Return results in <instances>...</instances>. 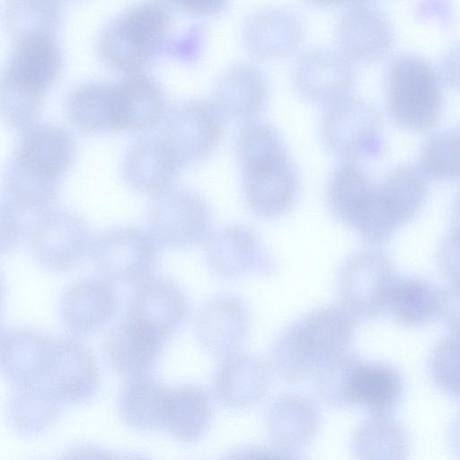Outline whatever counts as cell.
<instances>
[{
    "label": "cell",
    "instance_id": "ffe728a7",
    "mask_svg": "<svg viewBox=\"0 0 460 460\" xmlns=\"http://www.w3.org/2000/svg\"><path fill=\"white\" fill-rule=\"evenodd\" d=\"M269 99L266 77L249 63L234 64L223 72L211 97L226 119L243 123L258 119L266 111Z\"/></svg>",
    "mask_w": 460,
    "mask_h": 460
},
{
    "label": "cell",
    "instance_id": "4dcf8cb0",
    "mask_svg": "<svg viewBox=\"0 0 460 460\" xmlns=\"http://www.w3.org/2000/svg\"><path fill=\"white\" fill-rule=\"evenodd\" d=\"M76 145L64 128L33 125L23 131L13 154L61 175L72 164Z\"/></svg>",
    "mask_w": 460,
    "mask_h": 460
},
{
    "label": "cell",
    "instance_id": "681fc988",
    "mask_svg": "<svg viewBox=\"0 0 460 460\" xmlns=\"http://www.w3.org/2000/svg\"><path fill=\"white\" fill-rule=\"evenodd\" d=\"M450 234L460 238V192L455 199L451 213Z\"/></svg>",
    "mask_w": 460,
    "mask_h": 460
},
{
    "label": "cell",
    "instance_id": "9a60e30c",
    "mask_svg": "<svg viewBox=\"0 0 460 460\" xmlns=\"http://www.w3.org/2000/svg\"><path fill=\"white\" fill-rule=\"evenodd\" d=\"M55 339L29 328H11L1 336L0 367L16 388H42Z\"/></svg>",
    "mask_w": 460,
    "mask_h": 460
},
{
    "label": "cell",
    "instance_id": "e0dca14e",
    "mask_svg": "<svg viewBox=\"0 0 460 460\" xmlns=\"http://www.w3.org/2000/svg\"><path fill=\"white\" fill-rule=\"evenodd\" d=\"M321 414L311 398L296 393L276 398L266 413V429L275 451L281 457H293L314 438Z\"/></svg>",
    "mask_w": 460,
    "mask_h": 460
},
{
    "label": "cell",
    "instance_id": "6da1fadb",
    "mask_svg": "<svg viewBox=\"0 0 460 460\" xmlns=\"http://www.w3.org/2000/svg\"><path fill=\"white\" fill-rule=\"evenodd\" d=\"M243 194L250 210L261 218L278 217L295 203L299 181L278 130L259 119L243 123L236 139Z\"/></svg>",
    "mask_w": 460,
    "mask_h": 460
},
{
    "label": "cell",
    "instance_id": "f907efd6",
    "mask_svg": "<svg viewBox=\"0 0 460 460\" xmlns=\"http://www.w3.org/2000/svg\"><path fill=\"white\" fill-rule=\"evenodd\" d=\"M449 441L453 451L460 457V416L452 424L449 431Z\"/></svg>",
    "mask_w": 460,
    "mask_h": 460
},
{
    "label": "cell",
    "instance_id": "7bdbcfd3",
    "mask_svg": "<svg viewBox=\"0 0 460 460\" xmlns=\"http://www.w3.org/2000/svg\"><path fill=\"white\" fill-rule=\"evenodd\" d=\"M8 22L20 37L48 33L57 22L58 13L52 0H12L7 11Z\"/></svg>",
    "mask_w": 460,
    "mask_h": 460
},
{
    "label": "cell",
    "instance_id": "f35d334b",
    "mask_svg": "<svg viewBox=\"0 0 460 460\" xmlns=\"http://www.w3.org/2000/svg\"><path fill=\"white\" fill-rule=\"evenodd\" d=\"M402 223L380 189L373 191L357 214L351 227L369 244H381L392 237Z\"/></svg>",
    "mask_w": 460,
    "mask_h": 460
},
{
    "label": "cell",
    "instance_id": "52a82bcc",
    "mask_svg": "<svg viewBox=\"0 0 460 460\" xmlns=\"http://www.w3.org/2000/svg\"><path fill=\"white\" fill-rule=\"evenodd\" d=\"M226 120L211 99L184 101L165 115L160 137L182 166L193 164L217 148Z\"/></svg>",
    "mask_w": 460,
    "mask_h": 460
},
{
    "label": "cell",
    "instance_id": "f6af8a7d",
    "mask_svg": "<svg viewBox=\"0 0 460 460\" xmlns=\"http://www.w3.org/2000/svg\"><path fill=\"white\" fill-rule=\"evenodd\" d=\"M18 208L7 200L1 205L2 218V252H7L13 249L20 237L21 221L18 217Z\"/></svg>",
    "mask_w": 460,
    "mask_h": 460
},
{
    "label": "cell",
    "instance_id": "9c48e42d",
    "mask_svg": "<svg viewBox=\"0 0 460 460\" xmlns=\"http://www.w3.org/2000/svg\"><path fill=\"white\" fill-rule=\"evenodd\" d=\"M379 128L375 107L351 94L324 106L320 123L324 146L342 161L376 155L380 148Z\"/></svg>",
    "mask_w": 460,
    "mask_h": 460
},
{
    "label": "cell",
    "instance_id": "d590c367",
    "mask_svg": "<svg viewBox=\"0 0 460 460\" xmlns=\"http://www.w3.org/2000/svg\"><path fill=\"white\" fill-rule=\"evenodd\" d=\"M363 361L358 355L344 351L325 362L312 377L318 396L336 408L357 404V379Z\"/></svg>",
    "mask_w": 460,
    "mask_h": 460
},
{
    "label": "cell",
    "instance_id": "f546056e",
    "mask_svg": "<svg viewBox=\"0 0 460 460\" xmlns=\"http://www.w3.org/2000/svg\"><path fill=\"white\" fill-rule=\"evenodd\" d=\"M121 130L142 132L155 128L167 111L161 85L143 75L128 76L119 84Z\"/></svg>",
    "mask_w": 460,
    "mask_h": 460
},
{
    "label": "cell",
    "instance_id": "5b68a950",
    "mask_svg": "<svg viewBox=\"0 0 460 460\" xmlns=\"http://www.w3.org/2000/svg\"><path fill=\"white\" fill-rule=\"evenodd\" d=\"M387 105L401 126L415 130L429 128L441 108L439 85L433 70L420 58L394 59L386 80Z\"/></svg>",
    "mask_w": 460,
    "mask_h": 460
},
{
    "label": "cell",
    "instance_id": "bcb514c9",
    "mask_svg": "<svg viewBox=\"0 0 460 460\" xmlns=\"http://www.w3.org/2000/svg\"><path fill=\"white\" fill-rule=\"evenodd\" d=\"M440 266L450 280L460 279V238L449 234L440 252Z\"/></svg>",
    "mask_w": 460,
    "mask_h": 460
},
{
    "label": "cell",
    "instance_id": "f1b7e54d",
    "mask_svg": "<svg viewBox=\"0 0 460 460\" xmlns=\"http://www.w3.org/2000/svg\"><path fill=\"white\" fill-rule=\"evenodd\" d=\"M169 389L149 375L128 379L118 397L122 420L138 430H164Z\"/></svg>",
    "mask_w": 460,
    "mask_h": 460
},
{
    "label": "cell",
    "instance_id": "277c9868",
    "mask_svg": "<svg viewBox=\"0 0 460 460\" xmlns=\"http://www.w3.org/2000/svg\"><path fill=\"white\" fill-rule=\"evenodd\" d=\"M147 231L159 246L186 249L212 234L210 207L198 192L173 187L153 196L146 212Z\"/></svg>",
    "mask_w": 460,
    "mask_h": 460
},
{
    "label": "cell",
    "instance_id": "ac0fdd59",
    "mask_svg": "<svg viewBox=\"0 0 460 460\" xmlns=\"http://www.w3.org/2000/svg\"><path fill=\"white\" fill-rule=\"evenodd\" d=\"M111 280L99 276L71 284L62 295L59 314L73 334L91 333L111 321L119 307V296Z\"/></svg>",
    "mask_w": 460,
    "mask_h": 460
},
{
    "label": "cell",
    "instance_id": "b9f144b4",
    "mask_svg": "<svg viewBox=\"0 0 460 460\" xmlns=\"http://www.w3.org/2000/svg\"><path fill=\"white\" fill-rule=\"evenodd\" d=\"M423 172L441 181L460 177V136L434 137L425 146L421 156Z\"/></svg>",
    "mask_w": 460,
    "mask_h": 460
},
{
    "label": "cell",
    "instance_id": "8d00e7d4",
    "mask_svg": "<svg viewBox=\"0 0 460 460\" xmlns=\"http://www.w3.org/2000/svg\"><path fill=\"white\" fill-rule=\"evenodd\" d=\"M61 402L42 388H16L7 406V418L22 436L32 437L50 426L59 414Z\"/></svg>",
    "mask_w": 460,
    "mask_h": 460
},
{
    "label": "cell",
    "instance_id": "7dc6e473",
    "mask_svg": "<svg viewBox=\"0 0 460 460\" xmlns=\"http://www.w3.org/2000/svg\"><path fill=\"white\" fill-rule=\"evenodd\" d=\"M179 9L196 15H213L223 11L229 0H168Z\"/></svg>",
    "mask_w": 460,
    "mask_h": 460
},
{
    "label": "cell",
    "instance_id": "5bb4252c",
    "mask_svg": "<svg viewBox=\"0 0 460 460\" xmlns=\"http://www.w3.org/2000/svg\"><path fill=\"white\" fill-rule=\"evenodd\" d=\"M133 288L126 315L171 339L190 314L187 295L172 279L154 274Z\"/></svg>",
    "mask_w": 460,
    "mask_h": 460
},
{
    "label": "cell",
    "instance_id": "d6986e66",
    "mask_svg": "<svg viewBox=\"0 0 460 460\" xmlns=\"http://www.w3.org/2000/svg\"><path fill=\"white\" fill-rule=\"evenodd\" d=\"M270 372L258 357L233 352L215 370L213 394L224 407L244 410L257 405L268 394Z\"/></svg>",
    "mask_w": 460,
    "mask_h": 460
},
{
    "label": "cell",
    "instance_id": "7402d4cb",
    "mask_svg": "<svg viewBox=\"0 0 460 460\" xmlns=\"http://www.w3.org/2000/svg\"><path fill=\"white\" fill-rule=\"evenodd\" d=\"M243 41L247 51L260 59H276L295 53L304 37L301 20L282 7L254 11L243 22Z\"/></svg>",
    "mask_w": 460,
    "mask_h": 460
},
{
    "label": "cell",
    "instance_id": "cb8c5ba5",
    "mask_svg": "<svg viewBox=\"0 0 460 460\" xmlns=\"http://www.w3.org/2000/svg\"><path fill=\"white\" fill-rule=\"evenodd\" d=\"M61 54L48 33L19 38L3 78L31 93L43 95L57 80Z\"/></svg>",
    "mask_w": 460,
    "mask_h": 460
},
{
    "label": "cell",
    "instance_id": "603a6c76",
    "mask_svg": "<svg viewBox=\"0 0 460 460\" xmlns=\"http://www.w3.org/2000/svg\"><path fill=\"white\" fill-rule=\"evenodd\" d=\"M182 167L160 137H150L130 145L122 159L121 173L134 190L155 196L172 186Z\"/></svg>",
    "mask_w": 460,
    "mask_h": 460
},
{
    "label": "cell",
    "instance_id": "4316f807",
    "mask_svg": "<svg viewBox=\"0 0 460 460\" xmlns=\"http://www.w3.org/2000/svg\"><path fill=\"white\" fill-rule=\"evenodd\" d=\"M212 420L209 396L200 386H170L166 401L164 430L183 443H193L208 431Z\"/></svg>",
    "mask_w": 460,
    "mask_h": 460
},
{
    "label": "cell",
    "instance_id": "74e56055",
    "mask_svg": "<svg viewBox=\"0 0 460 460\" xmlns=\"http://www.w3.org/2000/svg\"><path fill=\"white\" fill-rule=\"evenodd\" d=\"M380 190L402 222L412 217L421 207L427 184L420 171L404 165L389 173Z\"/></svg>",
    "mask_w": 460,
    "mask_h": 460
},
{
    "label": "cell",
    "instance_id": "83f0119b",
    "mask_svg": "<svg viewBox=\"0 0 460 460\" xmlns=\"http://www.w3.org/2000/svg\"><path fill=\"white\" fill-rule=\"evenodd\" d=\"M60 175L13 155L4 172L8 200L19 209L40 212L56 199Z\"/></svg>",
    "mask_w": 460,
    "mask_h": 460
},
{
    "label": "cell",
    "instance_id": "4fadbf2b",
    "mask_svg": "<svg viewBox=\"0 0 460 460\" xmlns=\"http://www.w3.org/2000/svg\"><path fill=\"white\" fill-rule=\"evenodd\" d=\"M293 79L300 95L326 106L351 94L355 74L351 61L341 51L317 48L299 57Z\"/></svg>",
    "mask_w": 460,
    "mask_h": 460
},
{
    "label": "cell",
    "instance_id": "8fae6325",
    "mask_svg": "<svg viewBox=\"0 0 460 460\" xmlns=\"http://www.w3.org/2000/svg\"><path fill=\"white\" fill-rule=\"evenodd\" d=\"M99 385L100 372L90 349L75 337H57L43 389L61 402L79 404L90 401Z\"/></svg>",
    "mask_w": 460,
    "mask_h": 460
},
{
    "label": "cell",
    "instance_id": "ab89813d",
    "mask_svg": "<svg viewBox=\"0 0 460 460\" xmlns=\"http://www.w3.org/2000/svg\"><path fill=\"white\" fill-rule=\"evenodd\" d=\"M42 96L2 78L1 116L9 127L23 131L35 125L42 111Z\"/></svg>",
    "mask_w": 460,
    "mask_h": 460
},
{
    "label": "cell",
    "instance_id": "60d3db41",
    "mask_svg": "<svg viewBox=\"0 0 460 460\" xmlns=\"http://www.w3.org/2000/svg\"><path fill=\"white\" fill-rule=\"evenodd\" d=\"M429 372L438 387L460 401V334L447 336L434 346Z\"/></svg>",
    "mask_w": 460,
    "mask_h": 460
},
{
    "label": "cell",
    "instance_id": "7c38bea8",
    "mask_svg": "<svg viewBox=\"0 0 460 460\" xmlns=\"http://www.w3.org/2000/svg\"><path fill=\"white\" fill-rule=\"evenodd\" d=\"M169 340L152 327L125 315L107 333L102 351L113 372L131 379L149 375Z\"/></svg>",
    "mask_w": 460,
    "mask_h": 460
},
{
    "label": "cell",
    "instance_id": "7a4b0ae2",
    "mask_svg": "<svg viewBox=\"0 0 460 460\" xmlns=\"http://www.w3.org/2000/svg\"><path fill=\"white\" fill-rule=\"evenodd\" d=\"M353 332L354 318L345 308L317 309L278 336L270 351V366L288 382L313 377L325 362L347 351Z\"/></svg>",
    "mask_w": 460,
    "mask_h": 460
},
{
    "label": "cell",
    "instance_id": "ba28073f",
    "mask_svg": "<svg viewBox=\"0 0 460 460\" xmlns=\"http://www.w3.org/2000/svg\"><path fill=\"white\" fill-rule=\"evenodd\" d=\"M28 244L45 269L66 271L76 266L92 245V233L77 215L62 208L38 212L28 229Z\"/></svg>",
    "mask_w": 460,
    "mask_h": 460
},
{
    "label": "cell",
    "instance_id": "44dd1931",
    "mask_svg": "<svg viewBox=\"0 0 460 460\" xmlns=\"http://www.w3.org/2000/svg\"><path fill=\"white\" fill-rule=\"evenodd\" d=\"M251 323L245 303L230 294L217 295L208 300L196 318V334L210 353L226 356L244 341Z\"/></svg>",
    "mask_w": 460,
    "mask_h": 460
},
{
    "label": "cell",
    "instance_id": "8992f818",
    "mask_svg": "<svg viewBox=\"0 0 460 460\" xmlns=\"http://www.w3.org/2000/svg\"><path fill=\"white\" fill-rule=\"evenodd\" d=\"M159 245L146 230L117 226L103 231L93 243L90 257L100 276L114 284L137 285L153 275Z\"/></svg>",
    "mask_w": 460,
    "mask_h": 460
},
{
    "label": "cell",
    "instance_id": "3957f363",
    "mask_svg": "<svg viewBox=\"0 0 460 460\" xmlns=\"http://www.w3.org/2000/svg\"><path fill=\"white\" fill-rule=\"evenodd\" d=\"M170 28V16L158 3L144 2L113 22L101 40V54L113 70L142 75Z\"/></svg>",
    "mask_w": 460,
    "mask_h": 460
},
{
    "label": "cell",
    "instance_id": "ee69618b",
    "mask_svg": "<svg viewBox=\"0 0 460 460\" xmlns=\"http://www.w3.org/2000/svg\"><path fill=\"white\" fill-rule=\"evenodd\" d=\"M447 329L460 334V279L440 288L438 314Z\"/></svg>",
    "mask_w": 460,
    "mask_h": 460
},
{
    "label": "cell",
    "instance_id": "d6a6232c",
    "mask_svg": "<svg viewBox=\"0 0 460 460\" xmlns=\"http://www.w3.org/2000/svg\"><path fill=\"white\" fill-rule=\"evenodd\" d=\"M376 190L372 180L357 161H342L328 184L327 199L336 219L351 226L357 214Z\"/></svg>",
    "mask_w": 460,
    "mask_h": 460
},
{
    "label": "cell",
    "instance_id": "30bf717a",
    "mask_svg": "<svg viewBox=\"0 0 460 460\" xmlns=\"http://www.w3.org/2000/svg\"><path fill=\"white\" fill-rule=\"evenodd\" d=\"M395 276L389 257L378 250H364L342 265L338 291L344 308L354 319L368 321L386 308Z\"/></svg>",
    "mask_w": 460,
    "mask_h": 460
},
{
    "label": "cell",
    "instance_id": "816d5d0a",
    "mask_svg": "<svg viewBox=\"0 0 460 460\" xmlns=\"http://www.w3.org/2000/svg\"><path fill=\"white\" fill-rule=\"evenodd\" d=\"M305 1L307 3H309L310 4L317 6V7H329V6L338 5L340 4L352 2V1H358V0H305Z\"/></svg>",
    "mask_w": 460,
    "mask_h": 460
},
{
    "label": "cell",
    "instance_id": "c3c4849f",
    "mask_svg": "<svg viewBox=\"0 0 460 460\" xmlns=\"http://www.w3.org/2000/svg\"><path fill=\"white\" fill-rule=\"evenodd\" d=\"M444 73L452 84L460 87V48L447 58Z\"/></svg>",
    "mask_w": 460,
    "mask_h": 460
},
{
    "label": "cell",
    "instance_id": "836d02e7",
    "mask_svg": "<svg viewBox=\"0 0 460 460\" xmlns=\"http://www.w3.org/2000/svg\"><path fill=\"white\" fill-rule=\"evenodd\" d=\"M402 395V379L395 368L380 362H362L357 379V403L370 416H390Z\"/></svg>",
    "mask_w": 460,
    "mask_h": 460
},
{
    "label": "cell",
    "instance_id": "2e32d148",
    "mask_svg": "<svg viewBox=\"0 0 460 460\" xmlns=\"http://www.w3.org/2000/svg\"><path fill=\"white\" fill-rule=\"evenodd\" d=\"M206 259L215 274L227 279L268 271L272 267L271 258L258 234L241 225L212 233L206 241Z\"/></svg>",
    "mask_w": 460,
    "mask_h": 460
},
{
    "label": "cell",
    "instance_id": "484cf974",
    "mask_svg": "<svg viewBox=\"0 0 460 460\" xmlns=\"http://www.w3.org/2000/svg\"><path fill=\"white\" fill-rule=\"evenodd\" d=\"M340 51L351 62L372 63L389 48L390 31L375 8L357 4L348 8L337 26Z\"/></svg>",
    "mask_w": 460,
    "mask_h": 460
},
{
    "label": "cell",
    "instance_id": "1f68e13d",
    "mask_svg": "<svg viewBox=\"0 0 460 460\" xmlns=\"http://www.w3.org/2000/svg\"><path fill=\"white\" fill-rule=\"evenodd\" d=\"M440 288L415 277H395L386 308L395 320L407 326H420L438 314Z\"/></svg>",
    "mask_w": 460,
    "mask_h": 460
},
{
    "label": "cell",
    "instance_id": "e575fe53",
    "mask_svg": "<svg viewBox=\"0 0 460 460\" xmlns=\"http://www.w3.org/2000/svg\"><path fill=\"white\" fill-rule=\"evenodd\" d=\"M351 447L360 459H403L408 454L407 437L389 416H370L354 432Z\"/></svg>",
    "mask_w": 460,
    "mask_h": 460
},
{
    "label": "cell",
    "instance_id": "f5cc1de1",
    "mask_svg": "<svg viewBox=\"0 0 460 460\" xmlns=\"http://www.w3.org/2000/svg\"><path fill=\"white\" fill-rule=\"evenodd\" d=\"M459 136H460V134H459Z\"/></svg>",
    "mask_w": 460,
    "mask_h": 460
},
{
    "label": "cell",
    "instance_id": "d4e9b609",
    "mask_svg": "<svg viewBox=\"0 0 460 460\" xmlns=\"http://www.w3.org/2000/svg\"><path fill=\"white\" fill-rule=\"evenodd\" d=\"M65 111L70 124L83 133L121 130L119 84L91 83L79 85L68 94Z\"/></svg>",
    "mask_w": 460,
    "mask_h": 460
}]
</instances>
